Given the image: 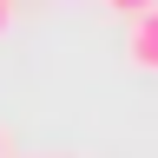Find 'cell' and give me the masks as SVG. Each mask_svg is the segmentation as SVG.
Segmentation results:
<instances>
[{"label":"cell","instance_id":"obj_1","mask_svg":"<svg viewBox=\"0 0 158 158\" xmlns=\"http://www.w3.org/2000/svg\"><path fill=\"white\" fill-rule=\"evenodd\" d=\"M125 66L132 73H158V0L125 13Z\"/></svg>","mask_w":158,"mask_h":158},{"label":"cell","instance_id":"obj_2","mask_svg":"<svg viewBox=\"0 0 158 158\" xmlns=\"http://www.w3.org/2000/svg\"><path fill=\"white\" fill-rule=\"evenodd\" d=\"M99 7H112V13H138V7H152V0H99Z\"/></svg>","mask_w":158,"mask_h":158},{"label":"cell","instance_id":"obj_3","mask_svg":"<svg viewBox=\"0 0 158 158\" xmlns=\"http://www.w3.org/2000/svg\"><path fill=\"white\" fill-rule=\"evenodd\" d=\"M7 27H13V0H0V40H7Z\"/></svg>","mask_w":158,"mask_h":158},{"label":"cell","instance_id":"obj_4","mask_svg":"<svg viewBox=\"0 0 158 158\" xmlns=\"http://www.w3.org/2000/svg\"><path fill=\"white\" fill-rule=\"evenodd\" d=\"M0 158H7V132H0Z\"/></svg>","mask_w":158,"mask_h":158}]
</instances>
